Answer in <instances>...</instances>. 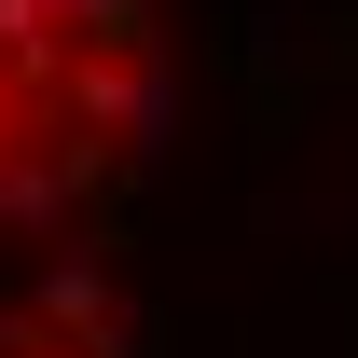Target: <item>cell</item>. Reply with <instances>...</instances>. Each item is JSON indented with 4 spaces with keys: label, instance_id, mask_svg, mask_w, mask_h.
I'll return each mask as SVG.
<instances>
[{
    "label": "cell",
    "instance_id": "6da1fadb",
    "mask_svg": "<svg viewBox=\"0 0 358 358\" xmlns=\"http://www.w3.org/2000/svg\"><path fill=\"white\" fill-rule=\"evenodd\" d=\"M166 0H0V358H138Z\"/></svg>",
    "mask_w": 358,
    "mask_h": 358
}]
</instances>
